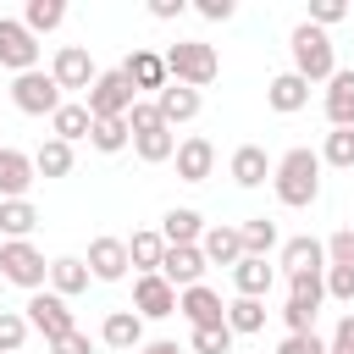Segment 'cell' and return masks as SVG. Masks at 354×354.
Returning a JSON list of instances; mask_svg holds the SVG:
<instances>
[{
	"label": "cell",
	"mask_w": 354,
	"mask_h": 354,
	"mask_svg": "<svg viewBox=\"0 0 354 354\" xmlns=\"http://www.w3.org/2000/svg\"><path fill=\"white\" fill-rule=\"evenodd\" d=\"M271 188H277V199L288 205V210H304V205H315L321 199V155L315 149H288L277 166H271Z\"/></svg>",
	"instance_id": "6da1fadb"
},
{
	"label": "cell",
	"mask_w": 354,
	"mask_h": 354,
	"mask_svg": "<svg viewBox=\"0 0 354 354\" xmlns=\"http://www.w3.org/2000/svg\"><path fill=\"white\" fill-rule=\"evenodd\" d=\"M160 61H166V77L183 83V88H205V83H216V72H221L216 44H205V39H177Z\"/></svg>",
	"instance_id": "7a4b0ae2"
},
{
	"label": "cell",
	"mask_w": 354,
	"mask_h": 354,
	"mask_svg": "<svg viewBox=\"0 0 354 354\" xmlns=\"http://www.w3.org/2000/svg\"><path fill=\"white\" fill-rule=\"evenodd\" d=\"M288 44H293V72H299L304 83H332V72H337V55H332V39H326L321 28L299 22Z\"/></svg>",
	"instance_id": "3957f363"
},
{
	"label": "cell",
	"mask_w": 354,
	"mask_h": 354,
	"mask_svg": "<svg viewBox=\"0 0 354 354\" xmlns=\"http://www.w3.org/2000/svg\"><path fill=\"white\" fill-rule=\"evenodd\" d=\"M0 277L17 282V288H28V293H44L50 266H44V254H39L28 238H6V243H0Z\"/></svg>",
	"instance_id": "277c9868"
},
{
	"label": "cell",
	"mask_w": 354,
	"mask_h": 354,
	"mask_svg": "<svg viewBox=\"0 0 354 354\" xmlns=\"http://www.w3.org/2000/svg\"><path fill=\"white\" fill-rule=\"evenodd\" d=\"M11 105L22 111V116H55L61 111V88H55V77L50 72H22L17 83H11Z\"/></svg>",
	"instance_id": "5b68a950"
},
{
	"label": "cell",
	"mask_w": 354,
	"mask_h": 354,
	"mask_svg": "<svg viewBox=\"0 0 354 354\" xmlns=\"http://www.w3.org/2000/svg\"><path fill=\"white\" fill-rule=\"evenodd\" d=\"M133 100H138V94H133V83H127V77H122V66H116V72H100V77H94V88H88V100H83V105H88V116H94V122H105V116H127V111H133Z\"/></svg>",
	"instance_id": "8992f818"
},
{
	"label": "cell",
	"mask_w": 354,
	"mask_h": 354,
	"mask_svg": "<svg viewBox=\"0 0 354 354\" xmlns=\"http://www.w3.org/2000/svg\"><path fill=\"white\" fill-rule=\"evenodd\" d=\"M28 326H33V332H44V343H55V337L77 332V321H72V310H66V299H61V293H33V299H28Z\"/></svg>",
	"instance_id": "52a82bcc"
},
{
	"label": "cell",
	"mask_w": 354,
	"mask_h": 354,
	"mask_svg": "<svg viewBox=\"0 0 354 354\" xmlns=\"http://www.w3.org/2000/svg\"><path fill=\"white\" fill-rule=\"evenodd\" d=\"M0 66H11L17 77L39 66V39H33L17 17H0Z\"/></svg>",
	"instance_id": "ba28073f"
},
{
	"label": "cell",
	"mask_w": 354,
	"mask_h": 354,
	"mask_svg": "<svg viewBox=\"0 0 354 354\" xmlns=\"http://www.w3.org/2000/svg\"><path fill=\"white\" fill-rule=\"evenodd\" d=\"M50 77H55V88H61V94H66V88H72V94H77V88L88 94L100 72H94V61H88V50H83V44H61V50H55Z\"/></svg>",
	"instance_id": "9c48e42d"
},
{
	"label": "cell",
	"mask_w": 354,
	"mask_h": 354,
	"mask_svg": "<svg viewBox=\"0 0 354 354\" xmlns=\"http://www.w3.org/2000/svg\"><path fill=\"white\" fill-rule=\"evenodd\" d=\"M133 315L138 321H160V315H177V288L166 282V277H138L133 282Z\"/></svg>",
	"instance_id": "30bf717a"
},
{
	"label": "cell",
	"mask_w": 354,
	"mask_h": 354,
	"mask_svg": "<svg viewBox=\"0 0 354 354\" xmlns=\"http://www.w3.org/2000/svg\"><path fill=\"white\" fill-rule=\"evenodd\" d=\"M177 310L188 315L194 332H199V326H227V304H221V293L205 288V282H199V288H183V293H177Z\"/></svg>",
	"instance_id": "8fae6325"
},
{
	"label": "cell",
	"mask_w": 354,
	"mask_h": 354,
	"mask_svg": "<svg viewBox=\"0 0 354 354\" xmlns=\"http://www.w3.org/2000/svg\"><path fill=\"white\" fill-rule=\"evenodd\" d=\"M83 266H88L94 282H122L127 277V238H94Z\"/></svg>",
	"instance_id": "7c38bea8"
},
{
	"label": "cell",
	"mask_w": 354,
	"mask_h": 354,
	"mask_svg": "<svg viewBox=\"0 0 354 354\" xmlns=\"http://www.w3.org/2000/svg\"><path fill=\"white\" fill-rule=\"evenodd\" d=\"M155 277H166L171 288H199V277H205V254H199V243L166 249V254H160V271H155Z\"/></svg>",
	"instance_id": "4fadbf2b"
},
{
	"label": "cell",
	"mask_w": 354,
	"mask_h": 354,
	"mask_svg": "<svg viewBox=\"0 0 354 354\" xmlns=\"http://www.w3.org/2000/svg\"><path fill=\"white\" fill-rule=\"evenodd\" d=\"M100 343L116 348V354H138V348H144V321H138L133 310H111V315L100 321Z\"/></svg>",
	"instance_id": "5bb4252c"
},
{
	"label": "cell",
	"mask_w": 354,
	"mask_h": 354,
	"mask_svg": "<svg viewBox=\"0 0 354 354\" xmlns=\"http://www.w3.org/2000/svg\"><path fill=\"white\" fill-rule=\"evenodd\" d=\"M171 160H177V177H183V183H205V177L216 171V144L194 133V138H183V144H177V155H171Z\"/></svg>",
	"instance_id": "9a60e30c"
},
{
	"label": "cell",
	"mask_w": 354,
	"mask_h": 354,
	"mask_svg": "<svg viewBox=\"0 0 354 354\" xmlns=\"http://www.w3.org/2000/svg\"><path fill=\"white\" fill-rule=\"evenodd\" d=\"M122 77L133 83V94H138V88H155V94H160V88L171 83V77H166V61H160V50H133V55L122 61Z\"/></svg>",
	"instance_id": "2e32d148"
},
{
	"label": "cell",
	"mask_w": 354,
	"mask_h": 354,
	"mask_svg": "<svg viewBox=\"0 0 354 354\" xmlns=\"http://www.w3.org/2000/svg\"><path fill=\"white\" fill-rule=\"evenodd\" d=\"M266 105H271L277 116H293V111L310 105V83H304L299 72H277V77L266 83Z\"/></svg>",
	"instance_id": "e0dca14e"
},
{
	"label": "cell",
	"mask_w": 354,
	"mask_h": 354,
	"mask_svg": "<svg viewBox=\"0 0 354 354\" xmlns=\"http://www.w3.org/2000/svg\"><path fill=\"white\" fill-rule=\"evenodd\" d=\"M271 282H277V266H271V260L243 254V260L232 266V288H238V299H266V293H271Z\"/></svg>",
	"instance_id": "ac0fdd59"
},
{
	"label": "cell",
	"mask_w": 354,
	"mask_h": 354,
	"mask_svg": "<svg viewBox=\"0 0 354 354\" xmlns=\"http://www.w3.org/2000/svg\"><path fill=\"white\" fill-rule=\"evenodd\" d=\"M155 111H160V122H166V127H177V122H194V116H199V88L166 83V88L155 94Z\"/></svg>",
	"instance_id": "d6986e66"
},
{
	"label": "cell",
	"mask_w": 354,
	"mask_h": 354,
	"mask_svg": "<svg viewBox=\"0 0 354 354\" xmlns=\"http://www.w3.org/2000/svg\"><path fill=\"white\" fill-rule=\"evenodd\" d=\"M160 238H166V249L199 243V238H205V216H199V210H188V205L166 210V216H160Z\"/></svg>",
	"instance_id": "ffe728a7"
},
{
	"label": "cell",
	"mask_w": 354,
	"mask_h": 354,
	"mask_svg": "<svg viewBox=\"0 0 354 354\" xmlns=\"http://www.w3.org/2000/svg\"><path fill=\"white\" fill-rule=\"evenodd\" d=\"M199 254H205V266H238V260H243V238H238V227H205Z\"/></svg>",
	"instance_id": "44dd1931"
},
{
	"label": "cell",
	"mask_w": 354,
	"mask_h": 354,
	"mask_svg": "<svg viewBox=\"0 0 354 354\" xmlns=\"http://www.w3.org/2000/svg\"><path fill=\"white\" fill-rule=\"evenodd\" d=\"M33 177H39V171H33V155H22V149H0V199H22Z\"/></svg>",
	"instance_id": "7402d4cb"
},
{
	"label": "cell",
	"mask_w": 354,
	"mask_h": 354,
	"mask_svg": "<svg viewBox=\"0 0 354 354\" xmlns=\"http://www.w3.org/2000/svg\"><path fill=\"white\" fill-rule=\"evenodd\" d=\"M227 171H232V183H238V188H260V183L271 177V160H266V149H260V144H238Z\"/></svg>",
	"instance_id": "603a6c76"
},
{
	"label": "cell",
	"mask_w": 354,
	"mask_h": 354,
	"mask_svg": "<svg viewBox=\"0 0 354 354\" xmlns=\"http://www.w3.org/2000/svg\"><path fill=\"white\" fill-rule=\"evenodd\" d=\"M326 122L332 127H354V66L332 72V83H326Z\"/></svg>",
	"instance_id": "cb8c5ba5"
},
{
	"label": "cell",
	"mask_w": 354,
	"mask_h": 354,
	"mask_svg": "<svg viewBox=\"0 0 354 354\" xmlns=\"http://www.w3.org/2000/svg\"><path fill=\"white\" fill-rule=\"evenodd\" d=\"M50 138H61V144H77V138H88V127H94V116H88V105L83 100H61V111L50 116Z\"/></svg>",
	"instance_id": "d4e9b609"
},
{
	"label": "cell",
	"mask_w": 354,
	"mask_h": 354,
	"mask_svg": "<svg viewBox=\"0 0 354 354\" xmlns=\"http://www.w3.org/2000/svg\"><path fill=\"white\" fill-rule=\"evenodd\" d=\"M133 149H138V160H144V166H160V160H171V155H177V133H171L166 122H155V127L133 133Z\"/></svg>",
	"instance_id": "484cf974"
},
{
	"label": "cell",
	"mask_w": 354,
	"mask_h": 354,
	"mask_svg": "<svg viewBox=\"0 0 354 354\" xmlns=\"http://www.w3.org/2000/svg\"><path fill=\"white\" fill-rule=\"evenodd\" d=\"M160 254H166V238L160 232H133L127 238V266H138V277L160 271Z\"/></svg>",
	"instance_id": "4316f807"
},
{
	"label": "cell",
	"mask_w": 354,
	"mask_h": 354,
	"mask_svg": "<svg viewBox=\"0 0 354 354\" xmlns=\"http://www.w3.org/2000/svg\"><path fill=\"white\" fill-rule=\"evenodd\" d=\"M33 227H39V210L28 199H0V243L6 238H28Z\"/></svg>",
	"instance_id": "83f0119b"
},
{
	"label": "cell",
	"mask_w": 354,
	"mask_h": 354,
	"mask_svg": "<svg viewBox=\"0 0 354 354\" xmlns=\"http://www.w3.org/2000/svg\"><path fill=\"white\" fill-rule=\"evenodd\" d=\"M321 260H326V249H321L315 238H288V243H282V266H288V277H293V271H326Z\"/></svg>",
	"instance_id": "f1b7e54d"
},
{
	"label": "cell",
	"mask_w": 354,
	"mask_h": 354,
	"mask_svg": "<svg viewBox=\"0 0 354 354\" xmlns=\"http://www.w3.org/2000/svg\"><path fill=\"white\" fill-rule=\"evenodd\" d=\"M50 288H55L61 299H72V293H83V288H88V266H83V260H72V254H61V260H50Z\"/></svg>",
	"instance_id": "f546056e"
},
{
	"label": "cell",
	"mask_w": 354,
	"mask_h": 354,
	"mask_svg": "<svg viewBox=\"0 0 354 354\" xmlns=\"http://www.w3.org/2000/svg\"><path fill=\"white\" fill-rule=\"evenodd\" d=\"M260 326H266V299H232L227 304V332L232 337H249Z\"/></svg>",
	"instance_id": "4dcf8cb0"
},
{
	"label": "cell",
	"mask_w": 354,
	"mask_h": 354,
	"mask_svg": "<svg viewBox=\"0 0 354 354\" xmlns=\"http://www.w3.org/2000/svg\"><path fill=\"white\" fill-rule=\"evenodd\" d=\"M88 144H94L100 155H116V149H127V144H133V133H127V116H105V122H94V127H88Z\"/></svg>",
	"instance_id": "1f68e13d"
},
{
	"label": "cell",
	"mask_w": 354,
	"mask_h": 354,
	"mask_svg": "<svg viewBox=\"0 0 354 354\" xmlns=\"http://www.w3.org/2000/svg\"><path fill=\"white\" fill-rule=\"evenodd\" d=\"M238 238H243V254L266 260V254L277 249V221H266V216H249V221L238 227Z\"/></svg>",
	"instance_id": "d6a6232c"
},
{
	"label": "cell",
	"mask_w": 354,
	"mask_h": 354,
	"mask_svg": "<svg viewBox=\"0 0 354 354\" xmlns=\"http://www.w3.org/2000/svg\"><path fill=\"white\" fill-rule=\"evenodd\" d=\"M66 22V6L61 0H28V11H22V28L39 39V33H50V28H61Z\"/></svg>",
	"instance_id": "836d02e7"
},
{
	"label": "cell",
	"mask_w": 354,
	"mask_h": 354,
	"mask_svg": "<svg viewBox=\"0 0 354 354\" xmlns=\"http://www.w3.org/2000/svg\"><path fill=\"white\" fill-rule=\"evenodd\" d=\"M33 171H39V177H66V171H72V144L44 138V144H39V155H33Z\"/></svg>",
	"instance_id": "e575fe53"
},
{
	"label": "cell",
	"mask_w": 354,
	"mask_h": 354,
	"mask_svg": "<svg viewBox=\"0 0 354 354\" xmlns=\"http://www.w3.org/2000/svg\"><path fill=\"white\" fill-rule=\"evenodd\" d=\"M321 166H337V171L354 166V127H332V133H326V144H321Z\"/></svg>",
	"instance_id": "d590c367"
},
{
	"label": "cell",
	"mask_w": 354,
	"mask_h": 354,
	"mask_svg": "<svg viewBox=\"0 0 354 354\" xmlns=\"http://www.w3.org/2000/svg\"><path fill=\"white\" fill-rule=\"evenodd\" d=\"M28 315H17V310H0V354H17L22 343H28Z\"/></svg>",
	"instance_id": "8d00e7d4"
},
{
	"label": "cell",
	"mask_w": 354,
	"mask_h": 354,
	"mask_svg": "<svg viewBox=\"0 0 354 354\" xmlns=\"http://www.w3.org/2000/svg\"><path fill=\"white\" fill-rule=\"evenodd\" d=\"M321 282H326V299L354 304V266H326V271H321Z\"/></svg>",
	"instance_id": "74e56055"
},
{
	"label": "cell",
	"mask_w": 354,
	"mask_h": 354,
	"mask_svg": "<svg viewBox=\"0 0 354 354\" xmlns=\"http://www.w3.org/2000/svg\"><path fill=\"white\" fill-rule=\"evenodd\" d=\"M194 354H232V332L227 326H199L194 332Z\"/></svg>",
	"instance_id": "f35d334b"
},
{
	"label": "cell",
	"mask_w": 354,
	"mask_h": 354,
	"mask_svg": "<svg viewBox=\"0 0 354 354\" xmlns=\"http://www.w3.org/2000/svg\"><path fill=\"white\" fill-rule=\"evenodd\" d=\"M343 17H348V6H343V0H310V28H321V33H326V28H332V22H343Z\"/></svg>",
	"instance_id": "ab89813d"
},
{
	"label": "cell",
	"mask_w": 354,
	"mask_h": 354,
	"mask_svg": "<svg viewBox=\"0 0 354 354\" xmlns=\"http://www.w3.org/2000/svg\"><path fill=\"white\" fill-rule=\"evenodd\" d=\"M321 249H326V260H332V266H354V232H348V227H343V232H332Z\"/></svg>",
	"instance_id": "60d3db41"
},
{
	"label": "cell",
	"mask_w": 354,
	"mask_h": 354,
	"mask_svg": "<svg viewBox=\"0 0 354 354\" xmlns=\"http://www.w3.org/2000/svg\"><path fill=\"white\" fill-rule=\"evenodd\" d=\"M277 354H326V343H321L315 332H288V337L277 343Z\"/></svg>",
	"instance_id": "b9f144b4"
},
{
	"label": "cell",
	"mask_w": 354,
	"mask_h": 354,
	"mask_svg": "<svg viewBox=\"0 0 354 354\" xmlns=\"http://www.w3.org/2000/svg\"><path fill=\"white\" fill-rule=\"evenodd\" d=\"M50 354H94V343H88V332H66L50 343Z\"/></svg>",
	"instance_id": "7bdbcfd3"
},
{
	"label": "cell",
	"mask_w": 354,
	"mask_h": 354,
	"mask_svg": "<svg viewBox=\"0 0 354 354\" xmlns=\"http://www.w3.org/2000/svg\"><path fill=\"white\" fill-rule=\"evenodd\" d=\"M326 354H354V315H343V321H337V332H332Z\"/></svg>",
	"instance_id": "ee69618b"
},
{
	"label": "cell",
	"mask_w": 354,
	"mask_h": 354,
	"mask_svg": "<svg viewBox=\"0 0 354 354\" xmlns=\"http://www.w3.org/2000/svg\"><path fill=\"white\" fill-rule=\"evenodd\" d=\"M194 11H199V17H205V22H227V17H232V11H238V6H232V0H199V6H194Z\"/></svg>",
	"instance_id": "f6af8a7d"
},
{
	"label": "cell",
	"mask_w": 354,
	"mask_h": 354,
	"mask_svg": "<svg viewBox=\"0 0 354 354\" xmlns=\"http://www.w3.org/2000/svg\"><path fill=\"white\" fill-rule=\"evenodd\" d=\"M188 11V0H149V17L155 22H171V17H183Z\"/></svg>",
	"instance_id": "bcb514c9"
},
{
	"label": "cell",
	"mask_w": 354,
	"mask_h": 354,
	"mask_svg": "<svg viewBox=\"0 0 354 354\" xmlns=\"http://www.w3.org/2000/svg\"><path fill=\"white\" fill-rule=\"evenodd\" d=\"M138 354H183V348H177V343H166V337H160V343H144V348H138Z\"/></svg>",
	"instance_id": "7dc6e473"
}]
</instances>
